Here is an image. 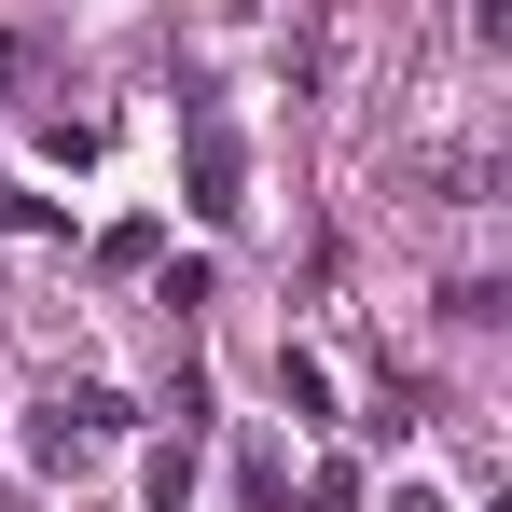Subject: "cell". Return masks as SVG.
I'll list each match as a JSON object with an SVG mask.
<instances>
[{"instance_id":"obj_1","label":"cell","mask_w":512,"mask_h":512,"mask_svg":"<svg viewBox=\"0 0 512 512\" xmlns=\"http://www.w3.org/2000/svg\"><path fill=\"white\" fill-rule=\"evenodd\" d=\"M125 429H139V416H125V388H56V402H28V471L70 485V471H97Z\"/></svg>"},{"instance_id":"obj_2","label":"cell","mask_w":512,"mask_h":512,"mask_svg":"<svg viewBox=\"0 0 512 512\" xmlns=\"http://www.w3.org/2000/svg\"><path fill=\"white\" fill-rule=\"evenodd\" d=\"M250 208V153H236V125L194 97V222H236Z\"/></svg>"},{"instance_id":"obj_3","label":"cell","mask_w":512,"mask_h":512,"mask_svg":"<svg viewBox=\"0 0 512 512\" xmlns=\"http://www.w3.org/2000/svg\"><path fill=\"white\" fill-rule=\"evenodd\" d=\"M277 402H291V416H333V360H319V346H277Z\"/></svg>"},{"instance_id":"obj_4","label":"cell","mask_w":512,"mask_h":512,"mask_svg":"<svg viewBox=\"0 0 512 512\" xmlns=\"http://www.w3.org/2000/svg\"><path fill=\"white\" fill-rule=\"evenodd\" d=\"M194 499V429H180V443H153V512H180Z\"/></svg>"},{"instance_id":"obj_5","label":"cell","mask_w":512,"mask_h":512,"mask_svg":"<svg viewBox=\"0 0 512 512\" xmlns=\"http://www.w3.org/2000/svg\"><path fill=\"white\" fill-rule=\"evenodd\" d=\"M305 512H360V471H346V457H319V485H305Z\"/></svg>"},{"instance_id":"obj_6","label":"cell","mask_w":512,"mask_h":512,"mask_svg":"<svg viewBox=\"0 0 512 512\" xmlns=\"http://www.w3.org/2000/svg\"><path fill=\"white\" fill-rule=\"evenodd\" d=\"M374 512H457V499H443L429 471H402V485H388V499H374Z\"/></svg>"},{"instance_id":"obj_7","label":"cell","mask_w":512,"mask_h":512,"mask_svg":"<svg viewBox=\"0 0 512 512\" xmlns=\"http://www.w3.org/2000/svg\"><path fill=\"white\" fill-rule=\"evenodd\" d=\"M0 222H14V236H56V208H28L14 180H0Z\"/></svg>"},{"instance_id":"obj_8","label":"cell","mask_w":512,"mask_h":512,"mask_svg":"<svg viewBox=\"0 0 512 512\" xmlns=\"http://www.w3.org/2000/svg\"><path fill=\"white\" fill-rule=\"evenodd\" d=\"M471 42L499 56V42H512V0H471Z\"/></svg>"}]
</instances>
